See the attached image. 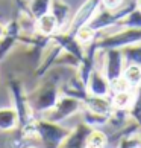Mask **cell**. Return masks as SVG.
<instances>
[{"label": "cell", "instance_id": "cell-21", "mask_svg": "<svg viewBox=\"0 0 141 148\" xmlns=\"http://www.w3.org/2000/svg\"><path fill=\"white\" fill-rule=\"evenodd\" d=\"M97 34H99V32L94 31L90 25H84L82 28H79L78 31H76L74 37L78 38V41L80 43V45L88 46L90 43H93L96 38H97Z\"/></svg>", "mask_w": 141, "mask_h": 148}, {"label": "cell", "instance_id": "cell-23", "mask_svg": "<svg viewBox=\"0 0 141 148\" xmlns=\"http://www.w3.org/2000/svg\"><path fill=\"white\" fill-rule=\"evenodd\" d=\"M50 3H52V0H29L28 6H29V11H30L32 17L38 18V17H41L43 14L49 12Z\"/></svg>", "mask_w": 141, "mask_h": 148}, {"label": "cell", "instance_id": "cell-24", "mask_svg": "<svg viewBox=\"0 0 141 148\" xmlns=\"http://www.w3.org/2000/svg\"><path fill=\"white\" fill-rule=\"evenodd\" d=\"M123 57L128 61V64H140L141 66V43L132 45L121 49Z\"/></svg>", "mask_w": 141, "mask_h": 148}, {"label": "cell", "instance_id": "cell-28", "mask_svg": "<svg viewBox=\"0 0 141 148\" xmlns=\"http://www.w3.org/2000/svg\"><path fill=\"white\" fill-rule=\"evenodd\" d=\"M24 148H41V147H40V145H35V144H32V142H29V144L26 145Z\"/></svg>", "mask_w": 141, "mask_h": 148}, {"label": "cell", "instance_id": "cell-20", "mask_svg": "<svg viewBox=\"0 0 141 148\" xmlns=\"http://www.w3.org/2000/svg\"><path fill=\"white\" fill-rule=\"evenodd\" d=\"M128 112H129V118L135 121L138 125H141V87H135L134 99Z\"/></svg>", "mask_w": 141, "mask_h": 148}, {"label": "cell", "instance_id": "cell-7", "mask_svg": "<svg viewBox=\"0 0 141 148\" xmlns=\"http://www.w3.org/2000/svg\"><path fill=\"white\" fill-rule=\"evenodd\" d=\"M100 6H102V0H85L80 5V8L74 12V15L70 18V23H68L65 31L74 35L79 28H82L84 25L90 23L91 18L96 15V12L99 11Z\"/></svg>", "mask_w": 141, "mask_h": 148}, {"label": "cell", "instance_id": "cell-12", "mask_svg": "<svg viewBox=\"0 0 141 148\" xmlns=\"http://www.w3.org/2000/svg\"><path fill=\"white\" fill-rule=\"evenodd\" d=\"M82 106L86 110L97 113V114H103V116H109V113L112 112V102L109 96H93L88 95L82 101Z\"/></svg>", "mask_w": 141, "mask_h": 148}, {"label": "cell", "instance_id": "cell-15", "mask_svg": "<svg viewBox=\"0 0 141 148\" xmlns=\"http://www.w3.org/2000/svg\"><path fill=\"white\" fill-rule=\"evenodd\" d=\"M20 127L18 114L14 107L0 108V133H12Z\"/></svg>", "mask_w": 141, "mask_h": 148}, {"label": "cell", "instance_id": "cell-1", "mask_svg": "<svg viewBox=\"0 0 141 148\" xmlns=\"http://www.w3.org/2000/svg\"><path fill=\"white\" fill-rule=\"evenodd\" d=\"M65 67L64 66H55L43 76V83L35 90L28 92L29 104L34 113L46 114L50 108L56 104L59 95H61V86L68 76H65Z\"/></svg>", "mask_w": 141, "mask_h": 148}, {"label": "cell", "instance_id": "cell-10", "mask_svg": "<svg viewBox=\"0 0 141 148\" xmlns=\"http://www.w3.org/2000/svg\"><path fill=\"white\" fill-rule=\"evenodd\" d=\"M91 130H93V127H90L88 124L82 121L73 130H70L68 136L64 139L59 148H86V139H88Z\"/></svg>", "mask_w": 141, "mask_h": 148}, {"label": "cell", "instance_id": "cell-31", "mask_svg": "<svg viewBox=\"0 0 141 148\" xmlns=\"http://www.w3.org/2000/svg\"><path fill=\"white\" fill-rule=\"evenodd\" d=\"M15 2H20V0H15Z\"/></svg>", "mask_w": 141, "mask_h": 148}, {"label": "cell", "instance_id": "cell-26", "mask_svg": "<svg viewBox=\"0 0 141 148\" xmlns=\"http://www.w3.org/2000/svg\"><path fill=\"white\" fill-rule=\"evenodd\" d=\"M109 89H111V93H117V92L131 90V89H135V87H132L126 79L123 78V75H121V76H118V78L109 81Z\"/></svg>", "mask_w": 141, "mask_h": 148}, {"label": "cell", "instance_id": "cell-2", "mask_svg": "<svg viewBox=\"0 0 141 148\" xmlns=\"http://www.w3.org/2000/svg\"><path fill=\"white\" fill-rule=\"evenodd\" d=\"M34 125L35 138L40 142L41 148H59L70 133V130L62 127L61 122H52V121L40 116L35 118Z\"/></svg>", "mask_w": 141, "mask_h": 148}, {"label": "cell", "instance_id": "cell-17", "mask_svg": "<svg viewBox=\"0 0 141 148\" xmlns=\"http://www.w3.org/2000/svg\"><path fill=\"white\" fill-rule=\"evenodd\" d=\"M108 136L103 131L93 128L91 133L88 134V139H86V148H106L108 145Z\"/></svg>", "mask_w": 141, "mask_h": 148}, {"label": "cell", "instance_id": "cell-8", "mask_svg": "<svg viewBox=\"0 0 141 148\" xmlns=\"http://www.w3.org/2000/svg\"><path fill=\"white\" fill-rule=\"evenodd\" d=\"M50 38L53 43H56L62 49V52H67L70 55H73L80 63V60L84 58V53H85V46L80 45L73 34H70L67 31H58Z\"/></svg>", "mask_w": 141, "mask_h": 148}, {"label": "cell", "instance_id": "cell-13", "mask_svg": "<svg viewBox=\"0 0 141 148\" xmlns=\"http://www.w3.org/2000/svg\"><path fill=\"white\" fill-rule=\"evenodd\" d=\"M49 12L53 14V17L58 21V28L59 31H65L67 26L70 23V5L65 3L64 0H52L50 9Z\"/></svg>", "mask_w": 141, "mask_h": 148}, {"label": "cell", "instance_id": "cell-5", "mask_svg": "<svg viewBox=\"0 0 141 148\" xmlns=\"http://www.w3.org/2000/svg\"><path fill=\"white\" fill-rule=\"evenodd\" d=\"M82 101L76 99L73 96H67V95H59L56 104L49 110L44 118L52 121V122H62L64 119H67L73 114L82 112Z\"/></svg>", "mask_w": 141, "mask_h": 148}, {"label": "cell", "instance_id": "cell-16", "mask_svg": "<svg viewBox=\"0 0 141 148\" xmlns=\"http://www.w3.org/2000/svg\"><path fill=\"white\" fill-rule=\"evenodd\" d=\"M134 93L135 89L131 90H124V92H117V93H111V102H112V108H123V110H129L134 99Z\"/></svg>", "mask_w": 141, "mask_h": 148}, {"label": "cell", "instance_id": "cell-18", "mask_svg": "<svg viewBox=\"0 0 141 148\" xmlns=\"http://www.w3.org/2000/svg\"><path fill=\"white\" fill-rule=\"evenodd\" d=\"M128 118H129L128 110H123V108H112V112L109 113V116H108V124L112 125L114 128L120 130V128L124 127V124L128 122Z\"/></svg>", "mask_w": 141, "mask_h": 148}, {"label": "cell", "instance_id": "cell-30", "mask_svg": "<svg viewBox=\"0 0 141 148\" xmlns=\"http://www.w3.org/2000/svg\"><path fill=\"white\" fill-rule=\"evenodd\" d=\"M138 87H141V81H140V84H138Z\"/></svg>", "mask_w": 141, "mask_h": 148}, {"label": "cell", "instance_id": "cell-6", "mask_svg": "<svg viewBox=\"0 0 141 148\" xmlns=\"http://www.w3.org/2000/svg\"><path fill=\"white\" fill-rule=\"evenodd\" d=\"M21 34H23V28L18 17L12 18L8 25L3 26V32L0 34V63L12 52L15 45H18Z\"/></svg>", "mask_w": 141, "mask_h": 148}, {"label": "cell", "instance_id": "cell-27", "mask_svg": "<svg viewBox=\"0 0 141 148\" xmlns=\"http://www.w3.org/2000/svg\"><path fill=\"white\" fill-rule=\"evenodd\" d=\"M124 3V0H102V6L108 9H118Z\"/></svg>", "mask_w": 141, "mask_h": 148}, {"label": "cell", "instance_id": "cell-19", "mask_svg": "<svg viewBox=\"0 0 141 148\" xmlns=\"http://www.w3.org/2000/svg\"><path fill=\"white\" fill-rule=\"evenodd\" d=\"M123 78L132 87H138L141 81V66L140 64H128L123 69Z\"/></svg>", "mask_w": 141, "mask_h": 148}, {"label": "cell", "instance_id": "cell-4", "mask_svg": "<svg viewBox=\"0 0 141 148\" xmlns=\"http://www.w3.org/2000/svg\"><path fill=\"white\" fill-rule=\"evenodd\" d=\"M138 43H141V28H123L118 32L96 38V46L99 51L124 49L128 46L138 45Z\"/></svg>", "mask_w": 141, "mask_h": 148}, {"label": "cell", "instance_id": "cell-25", "mask_svg": "<svg viewBox=\"0 0 141 148\" xmlns=\"http://www.w3.org/2000/svg\"><path fill=\"white\" fill-rule=\"evenodd\" d=\"M120 26H123V28H141V9L137 6L134 11H131L120 21Z\"/></svg>", "mask_w": 141, "mask_h": 148}, {"label": "cell", "instance_id": "cell-11", "mask_svg": "<svg viewBox=\"0 0 141 148\" xmlns=\"http://www.w3.org/2000/svg\"><path fill=\"white\" fill-rule=\"evenodd\" d=\"M86 92H88V95H93V96H109L111 95L109 81H108V78L102 70L94 69L90 73L88 81H86Z\"/></svg>", "mask_w": 141, "mask_h": 148}, {"label": "cell", "instance_id": "cell-29", "mask_svg": "<svg viewBox=\"0 0 141 148\" xmlns=\"http://www.w3.org/2000/svg\"><path fill=\"white\" fill-rule=\"evenodd\" d=\"M2 32H3V25L0 23V34H2Z\"/></svg>", "mask_w": 141, "mask_h": 148}, {"label": "cell", "instance_id": "cell-9", "mask_svg": "<svg viewBox=\"0 0 141 148\" xmlns=\"http://www.w3.org/2000/svg\"><path fill=\"white\" fill-rule=\"evenodd\" d=\"M105 53V61H103V69L102 72L105 73L108 81H112L123 75L124 69V57L121 49H106L100 51Z\"/></svg>", "mask_w": 141, "mask_h": 148}, {"label": "cell", "instance_id": "cell-22", "mask_svg": "<svg viewBox=\"0 0 141 148\" xmlns=\"http://www.w3.org/2000/svg\"><path fill=\"white\" fill-rule=\"evenodd\" d=\"M82 114H84V122L88 124L93 128H99V127H103V125H108V116L93 113L84 107H82Z\"/></svg>", "mask_w": 141, "mask_h": 148}, {"label": "cell", "instance_id": "cell-3", "mask_svg": "<svg viewBox=\"0 0 141 148\" xmlns=\"http://www.w3.org/2000/svg\"><path fill=\"white\" fill-rule=\"evenodd\" d=\"M6 87L9 90V95H11L12 107L15 108V112H17V114H18L20 127H24V125L30 124L32 121L36 118V114L34 113V110H32V107L29 104L28 92H26L23 83L17 78H12L6 83Z\"/></svg>", "mask_w": 141, "mask_h": 148}, {"label": "cell", "instance_id": "cell-14", "mask_svg": "<svg viewBox=\"0 0 141 148\" xmlns=\"http://www.w3.org/2000/svg\"><path fill=\"white\" fill-rule=\"evenodd\" d=\"M34 31L38 32V34H41V35L52 37L55 32L59 31L58 21H56L55 17H53L52 12H46V14H43L41 17L35 18V21H34Z\"/></svg>", "mask_w": 141, "mask_h": 148}]
</instances>
